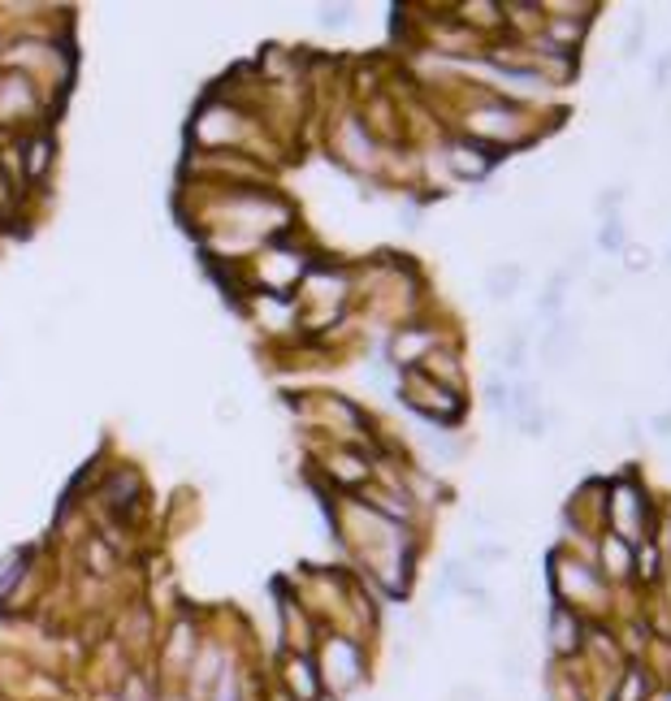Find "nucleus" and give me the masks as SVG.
<instances>
[{
	"label": "nucleus",
	"instance_id": "2",
	"mask_svg": "<svg viewBox=\"0 0 671 701\" xmlns=\"http://www.w3.org/2000/svg\"><path fill=\"white\" fill-rule=\"evenodd\" d=\"M655 698V680H650V667H624L620 672V689H616V701H650Z\"/></svg>",
	"mask_w": 671,
	"mask_h": 701
},
{
	"label": "nucleus",
	"instance_id": "4",
	"mask_svg": "<svg viewBox=\"0 0 671 701\" xmlns=\"http://www.w3.org/2000/svg\"><path fill=\"white\" fill-rule=\"evenodd\" d=\"M650 701H671V689H655V698Z\"/></svg>",
	"mask_w": 671,
	"mask_h": 701
},
{
	"label": "nucleus",
	"instance_id": "3",
	"mask_svg": "<svg viewBox=\"0 0 671 701\" xmlns=\"http://www.w3.org/2000/svg\"><path fill=\"white\" fill-rule=\"evenodd\" d=\"M490 286H494V295H511V286H516V269H494V273H490Z\"/></svg>",
	"mask_w": 671,
	"mask_h": 701
},
{
	"label": "nucleus",
	"instance_id": "1",
	"mask_svg": "<svg viewBox=\"0 0 671 701\" xmlns=\"http://www.w3.org/2000/svg\"><path fill=\"white\" fill-rule=\"evenodd\" d=\"M550 646L555 654H577L585 646V628H581V615L572 607H559L555 620H550Z\"/></svg>",
	"mask_w": 671,
	"mask_h": 701
}]
</instances>
